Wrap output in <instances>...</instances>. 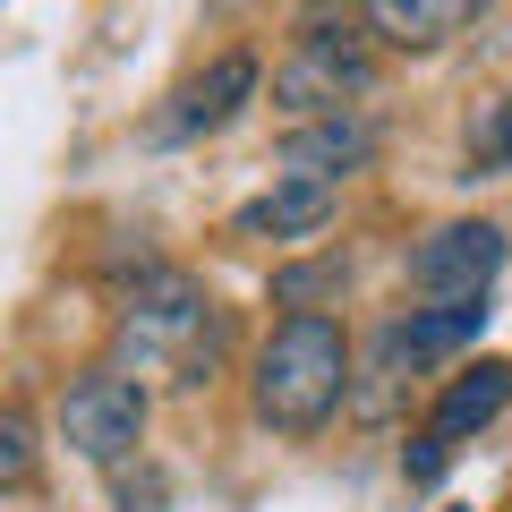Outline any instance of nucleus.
Returning <instances> with one entry per match:
<instances>
[{
    "label": "nucleus",
    "instance_id": "1",
    "mask_svg": "<svg viewBox=\"0 0 512 512\" xmlns=\"http://www.w3.org/2000/svg\"><path fill=\"white\" fill-rule=\"evenodd\" d=\"M222 342H231V308H214V291L180 265H146V282L120 299V325H111V367L137 384H205L222 367Z\"/></svg>",
    "mask_w": 512,
    "mask_h": 512
},
{
    "label": "nucleus",
    "instance_id": "2",
    "mask_svg": "<svg viewBox=\"0 0 512 512\" xmlns=\"http://www.w3.org/2000/svg\"><path fill=\"white\" fill-rule=\"evenodd\" d=\"M248 402L274 436H316L333 410L350 402V333L333 325L325 308H299L265 333L256 350V376H248Z\"/></svg>",
    "mask_w": 512,
    "mask_h": 512
},
{
    "label": "nucleus",
    "instance_id": "3",
    "mask_svg": "<svg viewBox=\"0 0 512 512\" xmlns=\"http://www.w3.org/2000/svg\"><path fill=\"white\" fill-rule=\"evenodd\" d=\"M146 384L120 376V367H86V376L60 393V436H69L77 461H94V470H128L137 461V444H146Z\"/></svg>",
    "mask_w": 512,
    "mask_h": 512
},
{
    "label": "nucleus",
    "instance_id": "4",
    "mask_svg": "<svg viewBox=\"0 0 512 512\" xmlns=\"http://www.w3.org/2000/svg\"><path fill=\"white\" fill-rule=\"evenodd\" d=\"M359 94H376V52L359 35H299V52L274 69V111L291 120L359 111Z\"/></svg>",
    "mask_w": 512,
    "mask_h": 512
},
{
    "label": "nucleus",
    "instance_id": "5",
    "mask_svg": "<svg viewBox=\"0 0 512 512\" xmlns=\"http://www.w3.org/2000/svg\"><path fill=\"white\" fill-rule=\"evenodd\" d=\"M504 222H444V231H427L419 248H410V291L427 299H487V282L504 274Z\"/></svg>",
    "mask_w": 512,
    "mask_h": 512
},
{
    "label": "nucleus",
    "instance_id": "6",
    "mask_svg": "<svg viewBox=\"0 0 512 512\" xmlns=\"http://www.w3.org/2000/svg\"><path fill=\"white\" fill-rule=\"evenodd\" d=\"M384 146V128L367 111H325V120H291L282 137V180H316V188H342L350 171H367Z\"/></svg>",
    "mask_w": 512,
    "mask_h": 512
},
{
    "label": "nucleus",
    "instance_id": "7",
    "mask_svg": "<svg viewBox=\"0 0 512 512\" xmlns=\"http://www.w3.org/2000/svg\"><path fill=\"white\" fill-rule=\"evenodd\" d=\"M333 205H342V188L282 180V171H274V188L239 205L231 231H239V239H274V248H299V239H325V231H333Z\"/></svg>",
    "mask_w": 512,
    "mask_h": 512
},
{
    "label": "nucleus",
    "instance_id": "8",
    "mask_svg": "<svg viewBox=\"0 0 512 512\" xmlns=\"http://www.w3.org/2000/svg\"><path fill=\"white\" fill-rule=\"evenodd\" d=\"M504 402H512V367H504V359L461 367V376L436 393V410H427V444H436V453L470 444L478 427H495V419H504Z\"/></svg>",
    "mask_w": 512,
    "mask_h": 512
},
{
    "label": "nucleus",
    "instance_id": "9",
    "mask_svg": "<svg viewBox=\"0 0 512 512\" xmlns=\"http://www.w3.org/2000/svg\"><path fill=\"white\" fill-rule=\"evenodd\" d=\"M248 94H256V60L248 52H222L205 77H188V86L171 94V111L154 120V137H171V146H180V137H205V128H222Z\"/></svg>",
    "mask_w": 512,
    "mask_h": 512
},
{
    "label": "nucleus",
    "instance_id": "10",
    "mask_svg": "<svg viewBox=\"0 0 512 512\" xmlns=\"http://www.w3.org/2000/svg\"><path fill=\"white\" fill-rule=\"evenodd\" d=\"M367 26H376L393 52H436V43L470 35L478 18H487V0H359Z\"/></svg>",
    "mask_w": 512,
    "mask_h": 512
},
{
    "label": "nucleus",
    "instance_id": "11",
    "mask_svg": "<svg viewBox=\"0 0 512 512\" xmlns=\"http://www.w3.org/2000/svg\"><path fill=\"white\" fill-rule=\"evenodd\" d=\"M478 333H487V299H436V308L393 316V342L410 350V367H419V359H444V350L478 342Z\"/></svg>",
    "mask_w": 512,
    "mask_h": 512
},
{
    "label": "nucleus",
    "instance_id": "12",
    "mask_svg": "<svg viewBox=\"0 0 512 512\" xmlns=\"http://www.w3.org/2000/svg\"><path fill=\"white\" fill-rule=\"evenodd\" d=\"M487 171H512V94H495L470 120V180H487Z\"/></svg>",
    "mask_w": 512,
    "mask_h": 512
},
{
    "label": "nucleus",
    "instance_id": "13",
    "mask_svg": "<svg viewBox=\"0 0 512 512\" xmlns=\"http://www.w3.org/2000/svg\"><path fill=\"white\" fill-rule=\"evenodd\" d=\"M325 291H342V256H316V265H282V274H274V299H282V308H308V299H325Z\"/></svg>",
    "mask_w": 512,
    "mask_h": 512
},
{
    "label": "nucleus",
    "instance_id": "14",
    "mask_svg": "<svg viewBox=\"0 0 512 512\" xmlns=\"http://www.w3.org/2000/svg\"><path fill=\"white\" fill-rule=\"evenodd\" d=\"M35 478V427L26 410H0V487H26Z\"/></svg>",
    "mask_w": 512,
    "mask_h": 512
},
{
    "label": "nucleus",
    "instance_id": "15",
    "mask_svg": "<svg viewBox=\"0 0 512 512\" xmlns=\"http://www.w3.org/2000/svg\"><path fill=\"white\" fill-rule=\"evenodd\" d=\"M120 512H163V478H128V487H120Z\"/></svg>",
    "mask_w": 512,
    "mask_h": 512
},
{
    "label": "nucleus",
    "instance_id": "16",
    "mask_svg": "<svg viewBox=\"0 0 512 512\" xmlns=\"http://www.w3.org/2000/svg\"><path fill=\"white\" fill-rule=\"evenodd\" d=\"M402 470H410V478H419V487H427V478H444V453H436V444L419 436V444H410V453H402Z\"/></svg>",
    "mask_w": 512,
    "mask_h": 512
}]
</instances>
